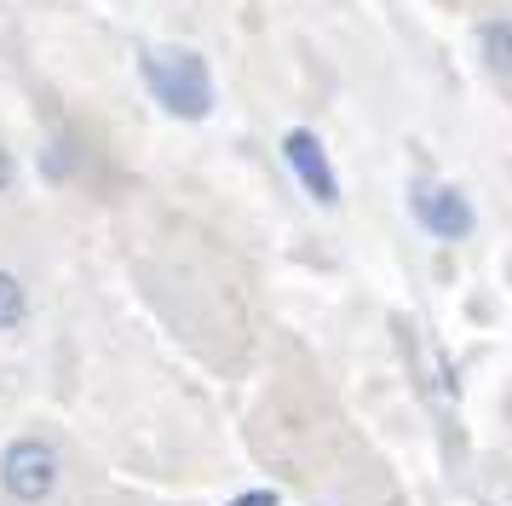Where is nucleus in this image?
Masks as SVG:
<instances>
[{"label":"nucleus","mask_w":512,"mask_h":506,"mask_svg":"<svg viewBox=\"0 0 512 506\" xmlns=\"http://www.w3.org/2000/svg\"><path fill=\"white\" fill-rule=\"evenodd\" d=\"M282 161H288V173L300 179V190L311 202H323V207L340 202V179H334L328 144L311 133V127H288V133H282Z\"/></svg>","instance_id":"obj_3"},{"label":"nucleus","mask_w":512,"mask_h":506,"mask_svg":"<svg viewBox=\"0 0 512 506\" xmlns=\"http://www.w3.org/2000/svg\"><path fill=\"white\" fill-rule=\"evenodd\" d=\"M409 207H415L420 230L438 236V242H461V236H472V225H478V213H472V202H466V190H455V184H415Z\"/></svg>","instance_id":"obj_4"},{"label":"nucleus","mask_w":512,"mask_h":506,"mask_svg":"<svg viewBox=\"0 0 512 506\" xmlns=\"http://www.w3.org/2000/svg\"><path fill=\"white\" fill-rule=\"evenodd\" d=\"M139 75L150 98L162 104L167 115L179 121H202L213 110V75H208V58L190 52V46H162V52H144L139 58Z\"/></svg>","instance_id":"obj_1"},{"label":"nucleus","mask_w":512,"mask_h":506,"mask_svg":"<svg viewBox=\"0 0 512 506\" xmlns=\"http://www.w3.org/2000/svg\"><path fill=\"white\" fill-rule=\"evenodd\" d=\"M64 483V455L41 432H24L0 449V495L12 506H47Z\"/></svg>","instance_id":"obj_2"},{"label":"nucleus","mask_w":512,"mask_h":506,"mask_svg":"<svg viewBox=\"0 0 512 506\" xmlns=\"http://www.w3.org/2000/svg\"><path fill=\"white\" fill-rule=\"evenodd\" d=\"M12 179H18V161H12L6 144H0V190H12Z\"/></svg>","instance_id":"obj_7"},{"label":"nucleus","mask_w":512,"mask_h":506,"mask_svg":"<svg viewBox=\"0 0 512 506\" xmlns=\"http://www.w3.org/2000/svg\"><path fill=\"white\" fill-rule=\"evenodd\" d=\"M478 52H484V64L495 69V75L512 81V18H484L478 23Z\"/></svg>","instance_id":"obj_5"},{"label":"nucleus","mask_w":512,"mask_h":506,"mask_svg":"<svg viewBox=\"0 0 512 506\" xmlns=\"http://www.w3.org/2000/svg\"><path fill=\"white\" fill-rule=\"evenodd\" d=\"M24 322H29V288H24V276L0 265V334H18Z\"/></svg>","instance_id":"obj_6"}]
</instances>
